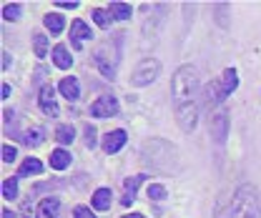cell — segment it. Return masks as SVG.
I'll return each mask as SVG.
<instances>
[{
    "instance_id": "1",
    "label": "cell",
    "mask_w": 261,
    "mask_h": 218,
    "mask_svg": "<svg viewBox=\"0 0 261 218\" xmlns=\"http://www.w3.org/2000/svg\"><path fill=\"white\" fill-rule=\"evenodd\" d=\"M224 218H261V198L259 190L254 186H241L233 198H231V206H228L226 216Z\"/></svg>"
},
{
    "instance_id": "2",
    "label": "cell",
    "mask_w": 261,
    "mask_h": 218,
    "mask_svg": "<svg viewBox=\"0 0 261 218\" xmlns=\"http://www.w3.org/2000/svg\"><path fill=\"white\" fill-rule=\"evenodd\" d=\"M171 88H173L176 100H181V103H191V98L196 95V88H198L196 70L191 68V65H184V68H178V70H176V75H173V83H171Z\"/></svg>"
},
{
    "instance_id": "3",
    "label": "cell",
    "mask_w": 261,
    "mask_h": 218,
    "mask_svg": "<svg viewBox=\"0 0 261 218\" xmlns=\"http://www.w3.org/2000/svg\"><path fill=\"white\" fill-rule=\"evenodd\" d=\"M159 73H161V63L153 61V58H146V61L133 70V75H130V86H136V88L148 86V83H153V80L159 78Z\"/></svg>"
},
{
    "instance_id": "4",
    "label": "cell",
    "mask_w": 261,
    "mask_h": 218,
    "mask_svg": "<svg viewBox=\"0 0 261 218\" xmlns=\"http://www.w3.org/2000/svg\"><path fill=\"white\" fill-rule=\"evenodd\" d=\"M116 113H118L116 95H100L96 103L91 105V116H96V118H108V116H116Z\"/></svg>"
},
{
    "instance_id": "5",
    "label": "cell",
    "mask_w": 261,
    "mask_h": 218,
    "mask_svg": "<svg viewBox=\"0 0 261 218\" xmlns=\"http://www.w3.org/2000/svg\"><path fill=\"white\" fill-rule=\"evenodd\" d=\"M196 116H198V111H196L194 103H181V105H178V111H176L178 125H181V128H184L186 133L196 128Z\"/></svg>"
},
{
    "instance_id": "6",
    "label": "cell",
    "mask_w": 261,
    "mask_h": 218,
    "mask_svg": "<svg viewBox=\"0 0 261 218\" xmlns=\"http://www.w3.org/2000/svg\"><path fill=\"white\" fill-rule=\"evenodd\" d=\"M38 103H40V111H43L45 116H58V103H56V91H53V86H43V88H40Z\"/></svg>"
},
{
    "instance_id": "7",
    "label": "cell",
    "mask_w": 261,
    "mask_h": 218,
    "mask_svg": "<svg viewBox=\"0 0 261 218\" xmlns=\"http://www.w3.org/2000/svg\"><path fill=\"white\" fill-rule=\"evenodd\" d=\"M91 38H93V33H91V28L83 20H73V25H70V43H73L75 50H81L83 40H91Z\"/></svg>"
},
{
    "instance_id": "8",
    "label": "cell",
    "mask_w": 261,
    "mask_h": 218,
    "mask_svg": "<svg viewBox=\"0 0 261 218\" xmlns=\"http://www.w3.org/2000/svg\"><path fill=\"white\" fill-rule=\"evenodd\" d=\"M211 135L219 141V143H224L228 135V116L226 113H216L214 118H211Z\"/></svg>"
},
{
    "instance_id": "9",
    "label": "cell",
    "mask_w": 261,
    "mask_h": 218,
    "mask_svg": "<svg viewBox=\"0 0 261 218\" xmlns=\"http://www.w3.org/2000/svg\"><path fill=\"white\" fill-rule=\"evenodd\" d=\"M126 130H111L108 135H106V141H103V148H106V153H118L121 148H123V143H126Z\"/></svg>"
},
{
    "instance_id": "10",
    "label": "cell",
    "mask_w": 261,
    "mask_h": 218,
    "mask_svg": "<svg viewBox=\"0 0 261 218\" xmlns=\"http://www.w3.org/2000/svg\"><path fill=\"white\" fill-rule=\"evenodd\" d=\"M58 208H61L58 198H43L38 203V218H56L58 216Z\"/></svg>"
},
{
    "instance_id": "11",
    "label": "cell",
    "mask_w": 261,
    "mask_h": 218,
    "mask_svg": "<svg viewBox=\"0 0 261 218\" xmlns=\"http://www.w3.org/2000/svg\"><path fill=\"white\" fill-rule=\"evenodd\" d=\"M58 88H61V93H63L68 100H78V98H81V86H78V80H75L73 75H70V78H63Z\"/></svg>"
},
{
    "instance_id": "12",
    "label": "cell",
    "mask_w": 261,
    "mask_h": 218,
    "mask_svg": "<svg viewBox=\"0 0 261 218\" xmlns=\"http://www.w3.org/2000/svg\"><path fill=\"white\" fill-rule=\"evenodd\" d=\"M226 88H224V83H208V88H206V103L211 105V103H221V100H226Z\"/></svg>"
},
{
    "instance_id": "13",
    "label": "cell",
    "mask_w": 261,
    "mask_h": 218,
    "mask_svg": "<svg viewBox=\"0 0 261 218\" xmlns=\"http://www.w3.org/2000/svg\"><path fill=\"white\" fill-rule=\"evenodd\" d=\"M111 190L108 188H98L96 193H93V208L96 211H108L111 208Z\"/></svg>"
},
{
    "instance_id": "14",
    "label": "cell",
    "mask_w": 261,
    "mask_h": 218,
    "mask_svg": "<svg viewBox=\"0 0 261 218\" xmlns=\"http://www.w3.org/2000/svg\"><path fill=\"white\" fill-rule=\"evenodd\" d=\"M70 166V153L63 151V148H58V151H53L50 153V168H56V171H63Z\"/></svg>"
},
{
    "instance_id": "15",
    "label": "cell",
    "mask_w": 261,
    "mask_h": 218,
    "mask_svg": "<svg viewBox=\"0 0 261 218\" xmlns=\"http://www.w3.org/2000/svg\"><path fill=\"white\" fill-rule=\"evenodd\" d=\"M53 61H56V65H58L61 70H68V68L73 65V58L68 56L65 45H56V48H53Z\"/></svg>"
},
{
    "instance_id": "16",
    "label": "cell",
    "mask_w": 261,
    "mask_h": 218,
    "mask_svg": "<svg viewBox=\"0 0 261 218\" xmlns=\"http://www.w3.org/2000/svg\"><path fill=\"white\" fill-rule=\"evenodd\" d=\"M43 23H45V28L50 33H63V28H65V18L58 15V13H48V15L43 18Z\"/></svg>"
},
{
    "instance_id": "17",
    "label": "cell",
    "mask_w": 261,
    "mask_h": 218,
    "mask_svg": "<svg viewBox=\"0 0 261 218\" xmlns=\"http://www.w3.org/2000/svg\"><path fill=\"white\" fill-rule=\"evenodd\" d=\"M56 138H58V143H63V146L73 143V138H75V130H73V125H70V123L58 125V128H56Z\"/></svg>"
},
{
    "instance_id": "18",
    "label": "cell",
    "mask_w": 261,
    "mask_h": 218,
    "mask_svg": "<svg viewBox=\"0 0 261 218\" xmlns=\"http://www.w3.org/2000/svg\"><path fill=\"white\" fill-rule=\"evenodd\" d=\"M43 171V163L38 160V158H28L23 166H20V171H18V176H38Z\"/></svg>"
},
{
    "instance_id": "19",
    "label": "cell",
    "mask_w": 261,
    "mask_h": 218,
    "mask_svg": "<svg viewBox=\"0 0 261 218\" xmlns=\"http://www.w3.org/2000/svg\"><path fill=\"white\" fill-rule=\"evenodd\" d=\"M20 141H23L25 146H31V148L40 146V143H43V128H33V130H28V133H23Z\"/></svg>"
},
{
    "instance_id": "20",
    "label": "cell",
    "mask_w": 261,
    "mask_h": 218,
    "mask_svg": "<svg viewBox=\"0 0 261 218\" xmlns=\"http://www.w3.org/2000/svg\"><path fill=\"white\" fill-rule=\"evenodd\" d=\"M111 15L116 20H128L130 18V5L128 3H111Z\"/></svg>"
},
{
    "instance_id": "21",
    "label": "cell",
    "mask_w": 261,
    "mask_h": 218,
    "mask_svg": "<svg viewBox=\"0 0 261 218\" xmlns=\"http://www.w3.org/2000/svg\"><path fill=\"white\" fill-rule=\"evenodd\" d=\"M33 50H35L38 58H45V56H48V38L40 35V33H35V38H33Z\"/></svg>"
},
{
    "instance_id": "22",
    "label": "cell",
    "mask_w": 261,
    "mask_h": 218,
    "mask_svg": "<svg viewBox=\"0 0 261 218\" xmlns=\"http://www.w3.org/2000/svg\"><path fill=\"white\" fill-rule=\"evenodd\" d=\"M221 83H224V88H226V93L231 95L236 91V86H239V75H236V70H224V78H221Z\"/></svg>"
},
{
    "instance_id": "23",
    "label": "cell",
    "mask_w": 261,
    "mask_h": 218,
    "mask_svg": "<svg viewBox=\"0 0 261 218\" xmlns=\"http://www.w3.org/2000/svg\"><path fill=\"white\" fill-rule=\"evenodd\" d=\"M3 198H8V201L18 198V181L15 178H5L3 181Z\"/></svg>"
},
{
    "instance_id": "24",
    "label": "cell",
    "mask_w": 261,
    "mask_h": 218,
    "mask_svg": "<svg viewBox=\"0 0 261 218\" xmlns=\"http://www.w3.org/2000/svg\"><path fill=\"white\" fill-rule=\"evenodd\" d=\"M93 20H96L100 28H111V23H113V15H111V10H93Z\"/></svg>"
},
{
    "instance_id": "25",
    "label": "cell",
    "mask_w": 261,
    "mask_h": 218,
    "mask_svg": "<svg viewBox=\"0 0 261 218\" xmlns=\"http://www.w3.org/2000/svg\"><path fill=\"white\" fill-rule=\"evenodd\" d=\"M146 181V176H133V178H128L123 186H126V193H128L130 198H136V190H138V186Z\"/></svg>"
},
{
    "instance_id": "26",
    "label": "cell",
    "mask_w": 261,
    "mask_h": 218,
    "mask_svg": "<svg viewBox=\"0 0 261 218\" xmlns=\"http://www.w3.org/2000/svg\"><path fill=\"white\" fill-rule=\"evenodd\" d=\"M3 18H5V20H18V18H20V5H18V3L5 5V8H3Z\"/></svg>"
},
{
    "instance_id": "27",
    "label": "cell",
    "mask_w": 261,
    "mask_h": 218,
    "mask_svg": "<svg viewBox=\"0 0 261 218\" xmlns=\"http://www.w3.org/2000/svg\"><path fill=\"white\" fill-rule=\"evenodd\" d=\"M148 198H151V201H163V198H166V188L163 186H148Z\"/></svg>"
},
{
    "instance_id": "28",
    "label": "cell",
    "mask_w": 261,
    "mask_h": 218,
    "mask_svg": "<svg viewBox=\"0 0 261 218\" xmlns=\"http://www.w3.org/2000/svg\"><path fill=\"white\" fill-rule=\"evenodd\" d=\"M15 158H18V151H15L13 146L5 143V146H3V160H5V163H13Z\"/></svg>"
},
{
    "instance_id": "29",
    "label": "cell",
    "mask_w": 261,
    "mask_h": 218,
    "mask_svg": "<svg viewBox=\"0 0 261 218\" xmlns=\"http://www.w3.org/2000/svg\"><path fill=\"white\" fill-rule=\"evenodd\" d=\"M73 218H96V216H93L91 208H86V206H75V208H73Z\"/></svg>"
},
{
    "instance_id": "30",
    "label": "cell",
    "mask_w": 261,
    "mask_h": 218,
    "mask_svg": "<svg viewBox=\"0 0 261 218\" xmlns=\"http://www.w3.org/2000/svg\"><path fill=\"white\" fill-rule=\"evenodd\" d=\"M86 146H88V148L96 146V128H93V125H86Z\"/></svg>"
},
{
    "instance_id": "31",
    "label": "cell",
    "mask_w": 261,
    "mask_h": 218,
    "mask_svg": "<svg viewBox=\"0 0 261 218\" xmlns=\"http://www.w3.org/2000/svg\"><path fill=\"white\" fill-rule=\"evenodd\" d=\"M56 5H61V8H70V10H73V8H75L78 3H75V0H58Z\"/></svg>"
},
{
    "instance_id": "32",
    "label": "cell",
    "mask_w": 261,
    "mask_h": 218,
    "mask_svg": "<svg viewBox=\"0 0 261 218\" xmlns=\"http://www.w3.org/2000/svg\"><path fill=\"white\" fill-rule=\"evenodd\" d=\"M8 65H10V56H8V53H3V70H5Z\"/></svg>"
},
{
    "instance_id": "33",
    "label": "cell",
    "mask_w": 261,
    "mask_h": 218,
    "mask_svg": "<svg viewBox=\"0 0 261 218\" xmlns=\"http://www.w3.org/2000/svg\"><path fill=\"white\" fill-rule=\"evenodd\" d=\"M3 218H15V213H13L10 208H5V211H3Z\"/></svg>"
},
{
    "instance_id": "34",
    "label": "cell",
    "mask_w": 261,
    "mask_h": 218,
    "mask_svg": "<svg viewBox=\"0 0 261 218\" xmlns=\"http://www.w3.org/2000/svg\"><path fill=\"white\" fill-rule=\"evenodd\" d=\"M3 98H10V86H3Z\"/></svg>"
},
{
    "instance_id": "35",
    "label": "cell",
    "mask_w": 261,
    "mask_h": 218,
    "mask_svg": "<svg viewBox=\"0 0 261 218\" xmlns=\"http://www.w3.org/2000/svg\"><path fill=\"white\" fill-rule=\"evenodd\" d=\"M123 218H146L143 213H130V216H123Z\"/></svg>"
}]
</instances>
